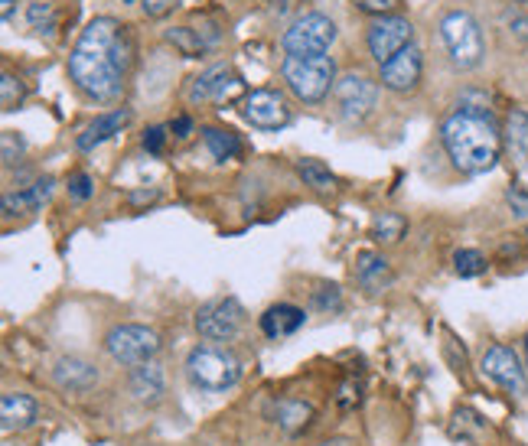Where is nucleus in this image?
I'll return each mask as SVG.
<instances>
[{
  "instance_id": "f257e3e1",
  "label": "nucleus",
  "mask_w": 528,
  "mask_h": 446,
  "mask_svg": "<svg viewBox=\"0 0 528 446\" xmlns=\"http://www.w3.org/2000/svg\"><path fill=\"white\" fill-rule=\"evenodd\" d=\"M131 33L115 17H95L69 53V75L95 101H115L124 92L131 69Z\"/></svg>"
},
{
  "instance_id": "f03ea898",
  "label": "nucleus",
  "mask_w": 528,
  "mask_h": 446,
  "mask_svg": "<svg viewBox=\"0 0 528 446\" xmlns=\"http://www.w3.org/2000/svg\"><path fill=\"white\" fill-rule=\"evenodd\" d=\"M444 150L454 160V167L463 173H489L496 167L502 134L493 121V114L483 108H460L440 127Z\"/></svg>"
},
{
  "instance_id": "7ed1b4c3",
  "label": "nucleus",
  "mask_w": 528,
  "mask_h": 446,
  "mask_svg": "<svg viewBox=\"0 0 528 446\" xmlns=\"http://www.w3.org/2000/svg\"><path fill=\"white\" fill-rule=\"evenodd\" d=\"M440 40L447 46V56L457 69H476L486 56V40L483 30L476 23L473 14L467 10H450V14L440 20Z\"/></svg>"
},
{
  "instance_id": "20e7f679",
  "label": "nucleus",
  "mask_w": 528,
  "mask_h": 446,
  "mask_svg": "<svg viewBox=\"0 0 528 446\" xmlns=\"http://www.w3.org/2000/svg\"><path fill=\"white\" fill-rule=\"evenodd\" d=\"M281 75L300 101H323L336 85V62L330 56H287Z\"/></svg>"
},
{
  "instance_id": "39448f33",
  "label": "nucleus",
  "mask_w": 528,
  "mask_h": 446,
  "mask_svg": "<svg viewBox=\"0 0 528 446\" xmlns=\"http://www.w3.org/2000/svg\"><path fill=\"white\" fill-rule=\"evenodd\" d=\"M186 375L196 388L203 391H225L242 378V362L229 349L219 346H199L186 359Z\"/></svg>"
},
{
  "instance_id": "423d86ee",
  "label": "nucleus",
  "mask_w": 528,
  "mask_h": 446,
  "mask_svg": "<svg viewBox=\"0 0 528 446\" xmlns=\"http://www.w3.org/2000/svg\"><path fill=\"white\" fill-rule=\"evenodd\" d=\"M333 40H336V23L330 17L304 14L287 27L281 46L287 56H326Z\"/></svg>"
},
{
  "instance_id": "0eeeda50",
  "label": "nucleus",
  "mask_w": 528,
  "mask_h": 446,
  "mask_svg": "<svg viewBox=\"0 0 528 446\" xmlns=\"http://www.w3.org/2000/svg\"><path fill=\"white\" fill-rule=\"evenodd\" d=\"M105 349L118 365H147L160 352V336L147 326H115L105 336Z\"/></svg>"
},
{
  "instance_id": "6e6552de",
  "label": "nucleus",
  "mask_w": 528,
  "mask_h": 446,
  "mask_svg": "<svg viewBox=\"0 0 528 446\" xmlns=\"http://www.w3.org/2000/svg\"><path fill=\"white\" fill-rule=\"evenodd\" d=\"M242 323H245V310L235 297L212 300V303H206V307H199V313H196L199 336L209 342H232L238 333H242Z\"/></svg>"
},
{
  "instance_id": "1a4fd4ad",
  "label": "nucleus",
  "mask_w": 528,
  "mask_h": 446,
  "mask_svg": "<svg viewBox=\"0 0 528 446\" xmlns=\"http://www.w3.org/2000/svg\"><path fill=\"white\" fill-rule=\"evenodd\" d=\"M411 40H414V27L405 17H379L369 27V53L379 66H385L388 59L398 56L401 49L414 46Z\"/></svg>"
},
{
  "instance_id": "9d476101",
  "label": "nucleus",
  "mask_w": 528,
  "mask_h": 446,
  "mask_svg": "<svg viewBox=\"0 0 528 446\" xmlns=\"http://www.w3.org/2000/svg\"><path fill=\"white\" fill-rule=\"evenodd\" d=\"M333 95H336L339 111H343L346 121H362L375 108V98H379V85H375L372 79H366V75L349 72V75H343V79H336Z\"/></svg>"
},
{
  "instance_id": "9b49d317",
  "label": "nucleus",
  "mask_w": 528,
  "mask_h": 446,
  "mask_svg": "<svg viewBox=\"0 0 528 446\" xmlns=\"http://www.w3.org/2000/svg\"><path fill=\"white\" fill-rule=\"evenodd\" d=\"M242 114L251 127H261V131H278L287 121H291V108H287V101L278 92H268V88H261V92H251L242 105Z\"/></svg>"
},
{
  "instance_id": "f8f14e48",
  "label": "nucleus",
  "mask_w": 528,
  "mask_h": 446,
  "mask_svg": "<svg viewBox=\"0 0 528 446\" xmlns=\"http://www.w3.org/2000/svg\"><path fill=\"white\" fill-rule=\"evenodd\" d=\"M421 72H424L421 49L408 46L382 66V85L388 88V92H414L421 82Z\"/></svg>"
},
{
  "instance_id": "ddd939ff",
  "label": "nucleus",
  "mask_w": 528,
  "mask_h": 446,
  "mask_svg": "<svg viewBox=\"0 0 528 446\" xmlns=\"http://www.w3.org/2000/svg\"><path fill=\"white\" fill-rule=\"evenodd\" d=\"M238 92H242V79L229 66H212L199 79H193L190 101L193 105L196 101H216V105H222V101H232Z\"/></svg>"
},
{
  "instance_id": "4468645a",
  "label": "nucleus",
  "mask_w": 528,
  "mask_h": 446,
  "mask_svg": "<svg viewBox=\"0 0 528 446\" xmlns=\"http://www.w3.org/2000/svg\"><path fill=\"white\" fill-rule=\"evenodd\" d=\"M480 368H483V375L489 381H496V385L506 388V391H522V385H525V368L519 362V355H515L509 346L486 349Z\"/></svg>"
},
{
  "instance_id": "2eb2a0df",
  "label": "nucleus",
  "mask_w": 528,
  "mask_h": 446,
  "mask_svg": "<svg viewBox=\"0 0 528 446\" xmlns=\"http://www.w3.org/2000/svg\"><path fill=\"white\" fill-rule=\"evenodd\" d=\"M352 274H356L359 287L369 293H382V290H388V284H392V267H388V261L375 251H359Z\"/></svg>"
},
{
  "instance_id": "dca6fc26",
  "label": "nucleus",
  "mask_w": 528,
  "mask_h": 446,
  "mask_svg": "<svg viewBox=\"0 0 528 446\" xmlns=\"http://www.w3.org/2000/svg\"><path fill=\"white\" fill-rule=\"evenodd\" d=\"M131 121V111L128 108H118V111H108L102 114V118H95L92 124L85 127V131L79 134V150L82 154H88V150H95L98 144H105V140H111L115 134H121V127Z\"/></svg>"
},
{
  "instance_id": "f3484780",
  "label": "nucleus",
  "mask_w": 528,
  "mask_h": 446,
  "mask_svg": "<svg viewBox=\"0 0 528 446\" xmlns=\"http://www.w3.org/2000/svg\"><path fill=\"white\" fill-rule=\"evenodd\" d=\"M502 144H506L509 157L528 167V111L525 108H512L506 114V124H502Z\"/></svg>"
},
{
  "instance_id": "a211bd4d",
  "label": "nucleus",
  "mask_w": 528,
  "mask_h": 446,
  "mask_svg": "<svg viewBox=\"0 0 528 446\" xmlns=\"http://www.w3.org/2000/svg\"><path fill=\"white\" fill-rule=\"evenodd\" d=\"M307 313L300 307H291V303H278V307L264 310L261 316V333L271 336V339H281V336H294L300 326H304Z\"/></svg>"
},
{
  "instance_id": "6ab92c4d",
  "label": "nucleus",
  "mask_w": 528,
  "mask_h": 446,
  "mask_svg": "<svg viewBox=\"0 0 528 446\" xmlns=\"http://www.w3.org/2000/svg\"><path fill=\"white\" fill-rule=\"evenodd\" d=\"M0 420H4V430L30 427L36 420V401L30 394H20V391L4 394V398H0Z\"/></svg>"
},
{
  "instance_id": "aec40b11",
  "label": "nucleus",
  "mask_w": 528,
  "mask_h": 446,
  "mask_svg": "<svg viewBox=\"0 0 528 446\" xmlns=\"http://www.w3.org/2000/svg\"><path fill=\"white\" fill-rule=\"evenodd\" d=\"M163 388H167V378H163V368L157 362H147V365H137L134 375H131V394L137 401L144 404H154L160 401Z\"/></svg>"
},
{
  "instance_id": "412c9836",
  "label": "nucleus",
  "mask_w": 528,
  "mask_h": 446,
  "mask_svg": "<svg viewBox=\"0 0 528 446\" xmlns=\"http://www.w3.org/2000/svg\"><path fill=\"white\" fill-rule=\"evenodd\" d=\"M56 381L69 391H88L98 381V372H95V365H88L85 359H59Z\"/></svg>"
},
{
  "instance_id": "4be33fe9",
  "label": "nucleus",
  "mask_w": 528,
  "mask_h": 446,
  "mask_svg": "<svg viewBox=\"0 0 528 446\" xmlns=\"http://www.w3.org/2000/svg\"><path fill=\"white\" fill-rule=\"evenodd\" d=\"M310 420H313V407L307 401H281L278 404V424L284 433H291V437L304 433L310 427Z\"/></svg>"
},
{
  "instance_id": "5701e85b",
  "label": "nucleus",
  "mask_w": 528,
  "mask_h": 446,
  "mask_svg": "<svg viewBox=\"0 0 528 446\" xmlns=\"http://www.w3.org/2000/svg\"><path fill=\"white\" fill-rule=\"evenodd\" d=\"M203 144L209 147V154L216 160H232L242 144H238L235 131H225V127H203Z\"/></svg>"
},
{
  "instance_id": "b1692460",
  "label": "nucleus",
  "mask_w": 528,
  "mask_h": 446,
  "mask_svg": "<svg viewBox=\"0 0 528 446\" xmlns=\"http://www.w3.org/2000/svg\"><path fill=\"white\" fill-rule=\"evenodd\" d=\"M405 232H408V222L401 219L398 212H382V215H375V222H372V238L382 241V245H398V241L405 238Z\"/></svg>"
},
{
  "instance_id": "393cba45",
  "label": "nucleus",
  "mask_w": 528,
  "mask_h": 446,
  "mask_svg": "<svg viewBox=\"0 0 528 446\" xmlns=\"http://www.w3.org/2000/svg\"><path fill=\"white\" fill-rule=\"evenodd\" d=\"M167 40H170L176 49H180L183 56H199L206 46H212V43H209V36H203L199 30H190V27H176V30H167Z\"/></svg>"
},
{
  "instance_id": "a878e982",
  "label": "nucleus",
  "mask_w": 528,
  "mask_h": 446,
  "mask_svg": "<svg viewBox=\"0 0 528 446\" xmlns=\"http://www.w3.org/2000/svg\"><path fill=\"white\" fill-rule=\"evenodd\" d=\"M23 98H27V88H23L17 75L10 72L0 75V105H4V111H17L23 105Z\"/></svg>"
},
{
  "instance_id": "bb28decb",
  "label": "nucleus",
  "mask_w": 528,
  "mask_h": 446,
  "mask_svg": "<svg viewBox=\"0 0 528 446\" xmlns=\"http://www.w3.org/2000/svg\"><path fill=\"white\" fill-rule=\"evenodd\" d=\"M27 23L36 33H53L56 30V7L43 4V0H33L27 7Z\"/></svg>"
},
{
  "instance_id": "cd10ccee",
  "label": "nucleus",
  "mask_w": 528,
  "mask_h": 446,
  "mask_svg": "<svg viewBox=\"0 0 528 446\" xmlns=\"http://www.w3.org/2000/svg\"><path fill=\"white\" fill-rule=\"evenodd\" d=\"M454 271L460 277H480L486 271V258L476 248H460L454 254Z\"/></svg>"
},
{
  "instance_id": "c85d7f7f",
  "label": "nucleus",
  "mask_w": 528,
  "mask_h": 446,
  "mask_svg": "<svg viewBox=\"0 0 528 446\" xmlns=\"http://www.w3.org/2000/svg\"><path fill=\"white\" fill-rule=\"evenodd\" d=\"M297 173L304 176V183L313 189H330L333 186V173L323 167L320 160H300L297 163Z\"/></svg>"
},
{
  "instance_id": "c756f323",
  "label": "nucleus",
  "mask_w": 528,
  "mask_h": 446,
  "mask_svg": "<svg viewBox=\"0 0 528 446\" xmlns=\"http://www.w3.org/2000/svg\"><path fill=\"white\" fill-rule=\"evenodd\" d=\"M33 196L30 189H20V193H4V215H20V212H33Z\"/></svg>"
},
{
  "instance_id": "7c9ffc66",
  "label": "nucleus",
  "mask_w": 528,
  "mask_h": 446,
  "mask_svg": "<svg viewBox=\"0 0 528 446\" xmlns=\"http://www.w3.org/2000/svg\"><path fill=\"white\" fill-rule=\"evenodd\" d=\"M0 144H4V167H14V163L23 157V150H27L23 137H17L14 131H7L4 137H0Z\"/></svg>"
},
{
  "instance_id": "2f4dec72",
  "label": "nucleus",
  "mask_w": 528,
  "mask_h": 446,
  "mask_svg": "<svg viewBox=\"0 0 528 446\" xmlns=\"http://www.w3.org/2000/svg\"><path fill=\"white\" fill-rule=\"evenodd\" d=\"M506 202H509V209H512L515 219H528V189L512 186L506 193Z\"/></svg>"
},
{
  "instance_id": "473e14b6",
  "label": "nucleus",
  "mask_w": 528,
  "mask_h": 446,
  "mask_svg": "<svg viewBox=\"0 0 528 446\" xmlns=\"http://www.w3.org/2000/svg\"><path fill=\"white\" fill-rule=\"evenodd\" d=\"M359 10H366V14L375 17H392V10L398 7V0H352Z\"/></svg>"
},
{
  "instance_id": "72a5a7b5",
  "label": "nucleus",
  "mask_w": 528,
  "mask_h": 446,
  "mask_svg": "<svg viewBox=\"0 0 528 446\" xmlns=\"http://www.w3.org/2000/svg\"><path fill=\"white\" fill-rule=\"evenodd\" d=\"M53 186H56L53 176H40V180H36L33 186H27V189H30V196H33V206H36V209H40L43 202H49V196H53Z\"/></svg>"
},
{
  "instance_id": "f704fd0d",
  "label": "nucleus",
  "mask_w": 528,
  "mask_h": 446,
  "mask_svg": "<svg viewBox=\"0 0 528 446\" xmlns=\"http://www.w3.org/2000/svg\"><path fill=\"white\" fill-rule=\"evenodd\" d=\"M69 196L79 199V202H85L88 196H92V176H88V173H75L72 180H69Z\"/></svg>"
},
{
  "instance_id": "c9c22d12",
  "label": "nucleus",
  "mask_w": 528,
  "mask_h": 446,
  "mask_svg": "<svg viewBox=\"0 0 528 446\" xmlns=\"http://www.w3.org/2000/svg\"><path fill=\"white\" fill-rule=\"evenodd\" d=\"M163 140H167V127H147L144 131V150L147 154H160Z\"/></svg>"
},
{
  "instance_id": "e433bc0d",
  "label": "nucleus",
  "mask_w": 528,
  "mask_h": 446,
  "mask_svg": "<svg viewBox=\"0 0 528 446\" xmlns=\"http://www.w3.org/2000/svg\"><path fill=\"white\" fill-rule=\"evenodd\" d=\"M180 0H141V10L147 17H167Z\"/></svg>"
},
{
  "instance_id": "4c0bfd02",
  "label": "nucleus",
  "mask_w": 528,
  "mask_h": 446,
  "mask_svg": "<svg viewBox=\"0 0 528 446\" xmlns=\"http://www.w3.org/2000/svg\"><path fill=\"white\" fill-rule=\"evenodd\" d=\"M313 300H317L320 310H339L343 307V300H339V287H320V293Z\"/></svg>"
},
{
  "instance_id": "58836bf2",
  "label": "nucleus",
  "mask_w": 528,
  "mask_h": 446,
  "mask_svg": "<svg viewBox=\"0 0 528 446\" xmlns=\"http://www.w3.org/2000/svg\"><path fill=\"white\" fill-rule=\"evenodd\" d=\"M170 131H173L176 137H190V134H193V121L183 114V118H176V121L170 124Z\"/></svg>"
},
{
  "instance_id": "ea45409f",
  "label": "nucleus",
  "mask_w": 528,
  "mask_h": 446,
  "mask_svg": "<svg viewBox=\"0 0 528 446\" xmlns=\"http://www.w3.org/2000/svg\"><path fill=\"white\" fill-rule=\"evenodd\" d=\"M14 4H17V0H4V4H0V14H4V20L14 17Z\"/></svg>"
},
{
  "instance_id": "a19ab883",
  "label": "nucleus",
  "mask_w": 528,
  "mask_h": 446,
  "mask_svg": "<svg viewBox=\"0 0 528 446\" xmlns=\"http://www.w3.org/2000/svg\"><path fill=\"white\" fill-rule=\"evenodd\" d=\"M320 446H352L349 440H343V437H336V440H323Z\"/></svg>"
},
{
  "instance_id": "79ce46f5",
  "label": "nucleus",
  "mask_w": 528,
  "mask_h": 446,
  "mask_svg": "<svg viewBox=\"0 0 528 446\" xmlns=\"http://www.w3.org/2000/svg\"><path fill=\"white\" fill-rule=\"evenodd\" d=\"M512 4H528V0H512Z\"/></svg>"
},
{
  "instance_id": "37998d69",
  "label": "nucleus",
  "mask_w": 528,
  "mask_h": 446,
  "mask_svg": "<svg viewBox=\"0 0 528 446\" xmlns=\"http://www.w3.org/2000/svg\"><path fill=\"white\" fill-rule=\"evenodd\" d=\"M121 4H134V0H121Z\"/></svg>"
},
{
  "instance_id": "c03bdc74",
  "label": "nucleus",
  "mask_w": 528,
  "mask_h": 446,
  "mask_svg": "<svg viewBox=\"0 0 528 446\" xmlns=\"http://www.w3.org/2000/svg\"><path fill=\"white\" fill-rule=\"evenodd\" d=\"M525 352H528V336H525Z\"/></svg>"
},
{
  "instance_id": "a18cd8bd",
  "label": "nucleus",
  "mask_w": 528,
  "mask_h": 446,
  "mask_svg": "<svg viewBox=\"0 0 528 446\" xmlns=\"http://www.w3.org/2000/svg\"><path fill=\"white\" fill-rule=\"evenodd\" d=\"M525 235H528V228H525Z\"/></svg>"
}]
</instances>
